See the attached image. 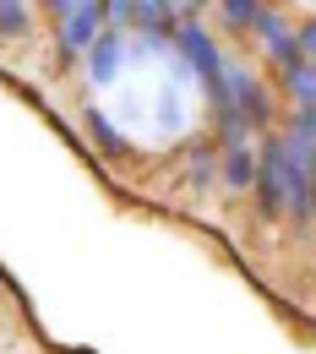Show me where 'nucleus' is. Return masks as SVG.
Listing matches in <instances>:
<instances>
[{"label": "nucleus", "mask_w": 316, "mask_h": 354, "mask_svg": "<svg viewBox=\"0 0 316 354\" xmlns=\"http://www.w3.org/2000/svg\"><path fill=\"white\" fill-rule=\"evenodd\" d=\"M49 11H55V28H60V55H66V66L98 44V33H104V6H98V0H55Z\"/></svg>", "instance_id": "1"}, {"label": "nucleus", "mask_w": 316, "mask_h": 354, "mask_svg": "<svg viewBox=\"0 0 316 354\" xmlns=\"http://www.w3.org/2000/svg\"><path fill=\"white\" fill-rule=\"evenodd\" d=\"M257 207L278 218L289 207V158H284V136L262 142V158H257Z\"/></svg>", "instance_id": "2"}, {"label": "nucleus", "mask_w": 316, "mask_h": 354, "mask_svg": "<svg viewBox=\"0 0 316 354\" xmlns=\"http://www.w3.org/2000/svg\"><path fill=\"white\" fill-rule=\"evenodd\" d=\"M229 98H234V109H240V120H245V126H268V120H272L268 88H262L240 60H229Z\"/></svg>", "instance_id": "3"}, {"label": "nucleus", "mask_w": 316, "mask_h": 354, "mask_svg": "<svg viewBox=\"0 0 316 354\" xmlns=\"http://www.w3.org/2000/svg\"><path fill=\"white\" fill-rule=\"evenodd\" d=\"M257 33H262V44H268V55L278 60V71H289V66H300L306 55H300V44H295V28L272 11V6H262V17H257Z\"/></svg>", "instance_id": "4"}, {"label": "nucleus", "mask_w": 316, "mask_h": 354, "mask_svg": "<svg viewBox=\"0 0 316 354\" xmlns=\"http://www.w3.org/2000/svg\"><path fill=\"white\" fill-rule=\"evenodd\" d=\"M120 60H126V33L104 28L98 44L88 49V82H93V88H109V82L120 77Z\"/></svg>", "instance_id": "5"}, {"label": "nucleus", "mask_w": 316, "mask_h": 354, "mask_svg": "<svg viewBox=\"0 0 316 354\" xmlns=\"http://www.w3.org/2000/svg\"><path fill=\"white\" fill-rule=\"evenodd\" d=\"M224 185L234 191H245V185H257V153L240 142V147H224Z\"/></svg>", "instance_id": "6"}, {"label": "nucleus", "mask_w": 316, "mask_h": 354, "mask_svg": "<svg viewBox=\"0 0 316 354\" xmlns=\"http://www.w3.org/2000/svg\"><path fill=\"white\" fill-rule=\"evenodd\" d=\"M284 88H289V98H295V109H316V66L311 60L289 66V71H284Z\"/></svg>", "instance_id": "7"}, {"label": "nucleus", "mask_w": 316, "mask_h": 354, "mask_svg": "<svg viewBox=\"0 0 316 354\" xmlns=\"http://www.w3.org/2000/svg\"><path fill=\"white\" fill-rule=\"evenodd\" d=\"M88 131H93V142H98V153H109V158H120V153H126V136L115 131L98 109H88Z\"/></svg>", "instance_id": "8"}, {"label": "nucleus", "mask_w": 316, "mask_h": 354, "mask_svg": "<svg viewBox=\"0 0 316 354\" xmlns=\"http://www.w3.org/2000/svg\"><path fill=\"white\" fill-rule=\"evenodd\" d=\"M219 17H224L229 28H257L262 6H257V0H224V6H219Z\"/></svg>", "instance_id": "9"}, {"label": "nucleus", "mask_w": 316, "mask_h": 354, "mask_svg": "<svg viewBox=\"0 0 316 354\" xmlns=\"http://www.w3.org/2000/svg\"><path fill=\"white\" fill-rule=\"evenodd\" d=\"M28 22H33V11L22 0H0V33H28Z\"/></svg>", "instance_id": "10"}, {"label": "nucleus", "mask_w": 316, "mask_h": 354, "mask_svg": "<svg viewBox=\"0 0 316 354\" xmlns=\"http://www.w3.org/2000/svg\"><path fill=\"white\" fill-rule=\"evenodd\" d=\"M295 44H300V55H306V60L316 66V17H306V22L295 28Z\"/></svg>", "instance_id": "11"}, {"label": "nucleus", "mask_w": 316, "mask_h": 354, "mask_svg": "<svg viewBox=\"0 0 316 354\" xmlns=\"http://www.w3.org/2000/svg\"><path fill=\"white\" fill-rule=\"evenodd\" d=\"M311 213H316V191H311Z\"/></svg>", "instance_id": "12"}]
</instances>
